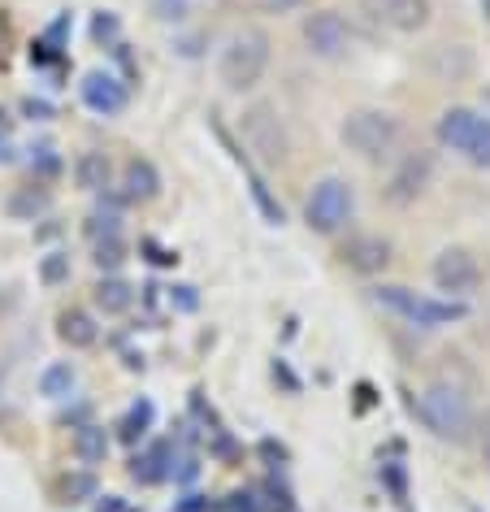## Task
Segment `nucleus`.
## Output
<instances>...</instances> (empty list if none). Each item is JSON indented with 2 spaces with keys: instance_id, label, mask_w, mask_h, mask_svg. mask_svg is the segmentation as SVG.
<instances>
[{
  "instance_id": "f257e3e1",
  "label": "nucleus",
  "mask_w": 490,
  "mask_h": 512,
  "mask_svg": "<svg viewBox=\"0 0 490 512\" xmlns=\"http://www.w3.org/2000/svg\"><path fill=\"white\" fill-rule=\"evenodd\" d=\"M408 408L438 443H469L473 439L477 413H473V400L456 387V382H430L425 391L412 395Z\"/></svg>"
},
{
  "instance_id": "f03ea898",
  "label": "nucleus",
  "mask_w": 490,
  "mask_h": 512,
  "mask_svg": "<svg viewBox=\"0 0 490 512\" xmlns=\"http://www.w3.org/2000/svg\"><path fill=\"white\" fill-rule=\"evenodd\" d=\"M369 300L378 304L382 313L399 317V322L417 326V330H443L451 322H464L469 309L464 300H443V296H425V291H412L404 283H378L369 291Z\"/></svg>"
},
{
  "instance_id": "7ed1b4c3",
  "label": "nucleus",
  "mask_w": 490,
  "mask_h": 512,
  "mask_svg": "<svg viewBox=\"0 0 490 512\" xmlns=\"http://www.w3.org/2000/svg\"><path fill=\"white\" fill-rule=\"evenodd\" d=\"M339 139H343V148L356 152L360 161L382 165V161L395 157L399 144H404V122H399L391 109H369L365 105V109H352L343 118Z\"/></svg>"
},
{
  "instance_id": "20e7f679",
  "label": "nucleus",
  "mask_w": 490,
  "mask_h": 512,
  "mask_svg": "<svg viewBox=\"0 0 490 512\" xmlns=\"http://www.w3.org/2000/svg\"><path fill=\"white\" fill-rule=\"evenodd\" d=\"M269 57H274L269 35L261 27H243L230 35L222 57H217V79H222L226 92H252V87L265 79Z\"/></svg>"
},
{
  "instance_id": "39448f33",
  "label": "nucleus",
  "mask_w": 490,
  "mask_h": 512,
  "mask_svg": "<svg viewBox=\"0 0 490 512\" xmlns=\"http://www.w3.org/2000/svg\"><path fill=\"white\" fill-rule=\"evenodd\" d=\"M434 139L447 152L477 165V170H490V118L482 109H469V105L443 109L434 122Z\"/></svg>"
},
{
  "instance_id": "423d86ee",
  "label": "nucleus",
  "mask_w": 490,
  "mask_h": 512,
  "mask_svg": "<svg viewBox=\"0 0 490 512\" xmlns=\"http://www.w3.org/2000/svg\"><path fill=\"white\" fill-rule=\"evenodd\" d=\"M239 139H243V148H248V161L265 165V170H274V165L291 157V135H287V126H282L278 105H269V100H252V105L243 109Z\"/></svg>"
},
{
  "instance_id": "0eeeda50",
  "label": "nucleus",
  "mask_w": 490,
  "mask_h": 512,
  "mask_svg": "<svg viewBox=\"0 0 490 512\" xmlns=\"http://www.w3.org/2000/svg\"><path fill=\"white\" fill-rule=\"evenodd\" d=\"M356 217V187L347 183V178L330 174L321 178V183L308 191L304 200V226L313 230V235H339V230Z\"/></svg>"
},
{
  "instance_id": "6e6552de",
  "label": "nucleus",
  "mask_w": 490,
  "mask_h": 512,
  "mask_svg": "<svg viewBox=\"0 0 490 512\" xmlns=\"http://www.w3.org/2000/svg\"><path fill=\"white\" fill-rule=\"evenodd\" d=\"M434 183V152L430 148H408L404 157L391 165L386 174V187H382V200L391 209H412L425 191Z\"/></svg>"
},
{
  "instance_id": "1a4fd4ad",
  "label": "nucleus",
  "mask_w": 490,
  "mask_h": 512,
  "mask_svg": "<svg viewBox=\"0 0 490 512\" xmlns=\"http://www.w3.org/2000/svg\"><path fill=\"white\" fill-rule=\"evenodd\" d=\"M430 283L443 291V300H469L482 287V261L469 248H443L430 261Z\"/></svg>"
},
{
  "instance_id": "9d476101",
  "label": "nucleus",
  "mask_w": 490,
  "mask_h": 512,
  "mask_svg": "<svg viewBox=\"0 0 490 512\" xmlns=\"http://www.w3.org/2000/svg\"><path fill=\"white\" fill-rule=\"evenodd\" d=\"M300 40L308 48V57L317 61H343L352 53V27L334 14V9H317L300 22Z\"/></svg>"
},
{
  "instance_id": "9b49d317",
  "label": "nucleus",
  "mask_w": 490,
  "mask_h": 512,
  "mask_svg": "<svg viewBox=\"0 0 490 512\" xmlns=\"http://www.w3.org/2000/svg\"><path fill=\"white\" fill-rule=\"evenodd\" d=\"M391 261H395V248H391L386 235H378V230H356V235H347L339 243V265L360 274V278L382 274Z\"/></svg>"
},
{
  "instance_id": "f8f14e48",
  "label": "nucleus",
  "mask_w": 490,
  "mask_h": 512,
  "mask_svg": "<svg viewBox=\"0 0 490 512\" xmlns=\"http://www.w3.org/2000/svg\"><path fill=\"white\" fill-rule=\"evenodd\" d=\"M79 96H83L87 109L100 113V118H118V113H126V105H131V87H126L118 74H109V70L83 74Z\"/></svg>"
},
{
  "instance_id": "ddd939ff",
  "label": "nucleus",
  "mask_w": 490,
  "mask_h": 512,
  "mask_svg": "<svg viewBox=\"0 0 490 512\" xmlns=\"http://www.w3.org/2000/svg\"><path fill=\"white\" fill-rule=\"evenodd\" d=\"M365 9L382 22V27H391L399 35H417V31L430 27V18H434L430 0H365Z\"/></svg>"
},
{
  "instance_id": "4468645a",
  "label": "nucleus",
  "mask_w": 490,
  "mask_h": 512,
  "mask_svg": "<svg viewBox=\"0 0 490 512\" xmlns=\"http://www.w3.org/2000/svg\"><path fill=\"white\" fill-rule=\"evenodd\" d=\"M118 196L126 204H152L161 196V170L152 165L148 157H131L122 165V183H118Z\"/></svg>"
},
{
  "instance_id": "2eb2a0df",
  "label": "nucleus",
  "mask_w": 490,
  "mask_h": 512,
  "mask_svg": "<svg viewBox=\"0 0 490 512\" xmlns=\"http://www.w3.org/2000/svg\"><path fill=\"white\" fill-rule=\"evenodd\" d=\"M57 339L66 343L70 352H87V348H96V343H100V326H96V317L87 309L70 304V309L57 313Z\"/></svg>"
},
{
  "instance_id": "dca6fc26",
  "label": "nucleus",
  "mask_w": 490,
  "mask_h": 512,
  "mask_svg": "<svg viewBox=\"0 0 490 512\" xmlns=\"http://www.w3.org/2000/svg\"><path fill=\"white\" fill-rule=\"evenodd\" d=\"M92 304L105 317H122V313H131L135 309V287L126 283V278H118V274H105L100 283L92 287Z\"/></svg>"
},
{
  "instance_id": "f3484780",
  "label": "nucleus",
  "mask_w": 490,
  "mask_h": 512,
  "mask_svg": "<svg viewBox=\"0 0 490 512\" xmlns=\"http://www.w3.org/2000/svg\"><path fill=\"white\" fill-rule=\"evenodd\" d=\"M74 183H79V191H92V196L109 191L113 187V161L105 152H79V161H74Z\"/></svg>"
},
{
  "instance_id": "a211bd4d",
  "label": "nucleus",
  "mask_w": 490,
  "mask_h": 512,
  "mask_svg": "<svg viewBox=\"0 0 490 512\" xmlns=\"http://www.w3.org/2000/svg\"><path fill=\"white\" fill-rule=\"evenodd\" d=\"M48 209H53V191L40 187V183H27L18 187L14 196L5 200V213L14 217V222H35V217H44Z\"/></svg>"
},
{
  "instance_id": "6ab92c4d",
  "label": "nucleus",
  "mask_w": 490,
  "mask_h": 512,
  "mask_svg": "<svg viewBox=\"0 0 490 512\" xmlns=\"http://www.w3.org/2000/svg\"><path fill=\"white\" fill-rule=\"evenodd\" d=\"M109 430L105 426H96V421H83V426H74V456H79V465H105V456H109Z\"/></svg>"
},
{
  "instance_id": "aec40b11",
  "label": "nucleus",
  "mask_w": 490,
  "mask_h": 512,
  "mask_svg": "<svg viewBox=\"0 0 490 512\" xmlns=\"http://www.w3.org/2000/svg\"><path fill=\"white\" fill-rule=\"evenodd\" d=\"M152 421H157V408H152V400H135V404L122 413V421H118L113 430H118L122 443L135 447V443H144L148 434H152Z\"/></svg>"
},
{
  "instance_id": "412c9836",
  "label": "nucleus",
  "mask_w": 490,
  "mask_h": 512,
  "mask_svg": "<svg viewBox=\"0 0 490 512\" xmlns=\"http://www.w3.org/2000/svg\"><path fill=\"white\" fill-rule=\"evenodd\" d=\"M74 387H79V369L70 361H53L40 374V395H48V400H70Z\"/></svg>"
},
{
  "instance_id": "4be33fe9",
  "label": "nucleus",
  "mask_w": 490,
  "mask_h": 512,
  "mask_svg": "<svg viewBox=\"0 0 490 512\" xmlns=\"http://www.w3.org/2000/svg\"><path fill=\"white\" fill-rule=\"evenodd\" d=\"M96 495H100V482H96L92 469H70L66 478L57 482V499H61V504H87V499H96Z\"/></svg>"
},
{
  "instance_id": "5701e85b",
  "label": "nucleus",
  "mask_w": 490,
  "mask_h": 512,
  "mask_svg": "<svg viewBox=\"0 0 490 512\" xmlns=\"http://www.w3.org/2000/svg\"><path fill=\"white\" fill-rule=\"evenodd\" d=\"M126 261H131V248H126L122 235H109V239H96L92 243V265H96L100 274H118Z\"/></svg>"
},
{
  "instance_id": "b1692460",
  "label": "nucleus",
  "mask_w": 490,
  "mask_h": 512,
  "mask_svg": "<svg viewBox=\"0 0 490 512\" xmlns=\"http://www.w3.org/2000/svg\"><path fill=\"white\" fill-rule=\"evenodd\" d=\"M40 283L44 287L70 283V252H48V256H40Z\"/></svg>"
},
{
  "instance_id": "393cba45",
  "label": "nucleus",
  "mask_w": 490,
  "mask_h": 512,
  "mask_svg": "<svg viewBox=\"0 0 490 512\" xmlns=\"http://www.w3.org/2000/svg\"><path fill=\"white\" fill-rule=\"evenodd\" d=\"M87 239H109V235H122V217L118 213H113V209H96L92 217H87Z\"/></svg>"
},
{
  "instance_id": "a878e982",
  "label": "nucleus",
  "mask_w": 490,
  "mask_h": 512,
  "mask_svg": "<svg viewBox=\"0 0 490 512\" xmlns=\"http://www.w3.org/2000/svg\"><path fill=\"white\" fill-rule=\"evenodd\" d=\"M118 35H122V22L113 18V14H96V22H92V40L96 44H118Z\"/></svg>"
},
{
  "instance_id": "bb28decb",
  "label": "nucleus",
  "mask_w": 490,
  "mask_h": 512,
  "mask_svg": "<svg viewBox=\"0 0 490 512\" xmlns=\"http://www.w3.org/2000/svg\"><path fill=\"white\" fill-rule=\"evenodd\" d=\"M473 447H477V460L490 469V408L473 421Z\"/></svg>"
},
{
  "instance_id": "cd10ccee",
  "label": "nucleus",
  "mask_w": 490,
  "mask_h": 512,
  "mask_svg": "<svg viewBox=\"0 0 490 512\" xmlns=\"http://www.w3.org/2000/svg\"><path fill=\"white\" fill-rule=\"evenodd\" d=\"M170 304H174V309H183V313H196V309H200V296H196V287H187V283L170 287Z\"/></svg>"
},
{
  "instance_id": "c85d7f7f",
  "label": "nucleus",
  "mask_w": 490,
  "mask_h": 512,
  "mask_svg": "<svg viewBox=\"0 0 490 512\" xmlns=\"http://www.w3.org/2000/svg\"><path fill=\"white\" fill-rule=\"evenodd\" d=\"M382 482L391 486V495L399 499V504H404V499H408V478H404V469H399V465H382Z\"/></svg>"
},
{
  "instance_id": "c756f323",
  "label": "nucleus",
  "mask_w": 490,
  "mask_h": 512,
  "mask_svg": "<svg viewBox=\"0 0 490 512\" xmlns=\"http://www.w3.org/2000/svg\"><path fill=\"white\" fill-rule=\"evenodd\" d=\"M157 18L161 22H183L187 18V0H157Z\"/></svg>"
},
{
  "instance_id": "7c9ffc66",
  "label": "nucleus",
  "mask_w": 490,
  "mask_h": 512,
  "mask_svg": "<svg viewBox=\"0 0 490 512\" xmlns=\"http://www.w3.org/2000/svg\"><path fill=\"white\" fill-rule=\"evenodd\" d=\"M170 478H174V482H196V478H200V460H191V456L178 460V469L170 473Z\"/></svg>"
},
{
  "instance_id": "2f4dec72",
  "label": "nucleus",
  "mask_w": 490,
  "mask_h": 512,
  "mask_svg": "<svg viewBox=\"0 0 490 512\" xmlns=\"http://www.w3.org/2000/svg\"><path fill=\"white\" fill-rule=\"evenodd\" d=\"M22 113H27V118H35V122H48V118H53V105H48V100H27V105H22Z\"/></svg>"
},
{
  "instance_id": "473e14b6",
  "label": "nucleus",
  "mask_w": 490,
  "mask_h": 512,
  "mask_svg": "<svg viewBox=\"0 0 490 512\" xmlns=\"http://www.w3.org/2000/svg\"><path fill=\"white\" fill-rule=\"evenodd\" d=\"M222 512H261V508H256L252 495H230L226 504H222Z\"/></svg>"
},
{
  "instance_id": "72a5a7b5",
  "label": "nucleus",
  "mask_w": 490,
  "mask_h": 512,
  "mask_svg": "<svg viewBox=\"0 0 490 512\" xmlns=\"http://www.w3.org/2000/svg\"><path fill=\"white\" fill-rule=\"evenodd\" d=\"M18 300H22V296H18V287H0V322H5V317L18 309Z\"/></svg>"
},
{
  "instance_id": "f704fd0d",
  "label": "nucleus",
  "mask_w": 490,
  "mask_h": 512,
  "mask_svg": "<svg viewBox=\"0 0 490 512\" xmlns=\"http://www.w3.org/2000/svg\"><path fill=\"white\" fill-rule=\"evenodd\" d=\"M261 456H265V460H274V465H282V460H287V447L274 443V439H265V443H261Z\"/></svg>"
},
{
  "instance_id": "c9c22d12",
  "label": "nucleus",
  "mask_w": 490,
  "mask_h": 512,
  "mask_svg": "<svg viewBox=\"0 0 490 512\" xmlns=\"http://www.w3.org/2000/svg\"><path fill=\"white\" fill-rule=\"evenodd\" d=\"M308 0H265L269 14H291V9H304Z\"/></svg>"
},
{
  "instance_id": "e433bc0d",
  "label": "nucleus",
  "mask_w": 490,
  "mask_h": 512,
  "mask_svg": "<svg viewBox=\"0 0 490 512\" xmlns=\"http://www.w3.org/2000/svg\"><path fill=\"white\" fill-rule=\"evenodd\" d=\"M174 512H209V499H204V495H187L183 504H174Z\"/></svg>"
},
{
  "instance_id": "4c0bfd02",
  "label": "nucleus",
  "mask_w": 490,
  "mask_h": 512,
  "mask_svg": "<svg viewBox=\"0 0 490 512\" xmlns=\"http://www.w3.org/2000/svg\"><path fill=\"white\" fill-rule=\"evenodd\" d=\"M144 248L152 252V256H148V261H152V265H174V261H178V256H174V252H165V248H157V243H144Z\"/></svg>"
},
{
  "instance_id": "58836bf2",
  "label": "nucleus",
  "mask_w": 490,
  "mask_h": 512,
  "mask_svg": "<svg viewBox=\"0 0 490 512\" xmlns=\"http://www.w3.org/2000/svg\"><path fill=\"white\" fill-rule=\"evenodd\" d=\"M96 499H100V495H96ZM96 512H122V499H118V495H105V499L96 504Z\"/></svg>"
},
{
  "instance_id": "ea45409f",
  "label": "nucleus",
  "mask_w": 490,
  "mask_h": 512,
  "mask_svg": "<svg viewBox=\"0 0 490 512\" xmlns=\"http://www.w3.org/2000/svg\"><path fill=\"white\" fill-rule=\"evenodd\" d=\"M178 53H183V57H200V35H191V40L178 44Z\"/></svg>"
},
{
  "instance_id": "a19ab883",
  "label": "nucleus",
  "mask_w": 490,
  "mask_h": 512,
  "mask_svg": "<svg viewBox=\"0 0 490 512\" xmlns=\"http://www.w3.org/2000/svg\"><path fill=\"white\" fill-rule=\"evenodd\" d=\"M482 113H490V83L482 87Z\"/></svg>"
}]
</instances>
